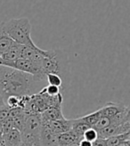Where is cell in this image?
Masks as SVG:
<instances>
[{"label":"cell","instance_id":"cell-1","mask_svg":"<svg viewBox=\"0 0 130 146\" xmlns=\"http://www.w3.org/2000/svg\"><path fill=\"white\" fill-rule=\"evenodd\" d=\"M44 81L28 73L0 65V94L4 99L38 94L43 88Z\"/></svg>","mask_w":130,"mask_h":146},{"label":"cell","instance_id":"cell-2","mask_svg":"<svg viewBox=\"0 0 130 146\" xmlns=\"http://www.w3.org/2000/svg\"><path fill=\"white\" fill-rule=\"evenodd\" d=\"M5 33L21 46L35 47L37 45L31 38V23L26 17L14 18L2 23Z\"/></svg>","mask_w":130,"mask_h":146},{"label":"cell","instance_id":"cell-3","mask_svg":"<svg viewBox=\"0 0 130 146\" xmlns=\"http://www.w3.org/2000/svg\"><path fill=\"white\" fill-rule=\"evenodd\" d=\"M41 69L45 75L48 73L59 75L64 82L70 74L68 54L61 49L47 50L46 56L42 60Z\"/></svg>","mask_w":130,"mask_h":146},{"label":"cell","instance_id":"cell-4","mask_svg":"<svg viewBox=\"0 0 130 146\" xmlns=\"http://www.w3.org/2000/svg\"><path fill=\"white\" fill-rule=\"evenodd\" d=\"M42 121L40 114H26L24 126L21 131V140L33 146H41L40 132Z\"/></svg>","mask_w":130,"mask_h":146},{"label":"cell","instance_id":"cell-5","mask_svg":"<svg viewBox=\"0 0 130 146\" xmlns=\"http://www.w3.org/2000/svg\"><path fill=\"white\" fill-rule=\"evenodd\" d=\"M97 132H98V136L100 138H103V139H106V138L113 135H118L130 132V120L117 127L109 126L103 129L97 131Z\"/></svg>","mask_w":130,"mask_h":146},{"label":"cell","instance_id":"cell-6","mask_svg":"<svg viewBox=\"0 0 130 146\" xmlns=\"http://www.w3.org/2000/svg\"><path fill=\"white\" fill-rule=\"evenodd\" d=\"M42 125H45L51 129L54 133L59 135L67 132L71 129L72 126V119H66L65 118L56 119L54 121H50L47 123H42Z\"/></svg>","mask_w":130,"mask_h":146},{"label":"cell","instance_id":"cell-7","mask_svg":"<svg viewBox=\"0 0 130 146\" xmlns=\"http://www.w3.org/2000/svg\"><path fill=\"white\" fill-rule=\"evenodd\" d=\"M25 118H26V113L23 109L21 108L10 109L9 119L12 121V124L14 128L18 129L19 131L23 130Z\"/></svg>","mask_w":130,"mask_h":146},{"label":"cell","instance_id":"cell-8","mask_svg":"<svg viewBox=\"0 0 130 146\" xmlns=\"http://www.w3.org/2000/svg\"><path fill=\"white\" fill-rule=\"evenodd\" d=\"M127 108V106L120 103H112V102H110V103H107L105 105L99 109V111L102 117H106V118L110 119L116 114L123 111Z\"/></svg>","mask_w":130,"mask_h":146},{"label":"cell","instance_id":"cell-9","mask_svg":"<svg viewBox=\"0 0 130 146\" xmlns=\"http://www.w3.org/2000/svg\"><path fill=\"white\" fill-rule=\"evenodd\" d=\"M21 46H21L19 44L14 42L13 44V46L1 56V60H2L1 66H7L9 63L14 62L15 60H17L18 58H20Z\"/></svg>","mask_w":130,"mask_h":146},{"label":"cell","instance_id":"cell-10","mask_svg":"<svg viewBox=\"0 0 130 146\" xmlns=\"http://www.w3.org/2000/svg\"><path fill=\"white\" fill-rule=\"evenodd\" d=\"M2 140L4 146H19L23 142L21 131L16 128H13L9 132L3 134Z\"/></svg>","mask_w":130,"mask_h":146},{"label":"cell","instance_id":"cell-11","mask_svg":"<svg viewBox=\"0 0 130 146\" xmlns=\"http://www.w3.org/2000/svg\"><path fill=\"white\" fill-rule=\"evenodd\" d=\"M80 140V138L72 130H69L67 132L59 134L57 135V143H58V146H67L74 143H78V142Z\"/></svg>","mask_w":130,"mask_h":146},{"label":"cell","instance_id":"cell-12","mask_svg":"<svg viewBox=\"0 0 130 146\" xmlns=\"http://www.w3.org/2000/svg\"><path fill=\"white\" fill-rule=\"evenodd\" d=\"M14 42L7 36L2 27V23H0V57L8 50Z\"/></svg>","mask_w":130,"mask_h":146},{"label":"cell","instance_id":"cell-13","mask_svg":"<svg viewBox=\"0 0 130 146\" xmlns=\"http://www.w3.org/2000/svg\"><path fill=\"white\" fill-rule=\"evenodd\" d=\"M129 139H130V132H127L125 134L108 137L105 139V143L107 146H119L121 143L128 141Z\"/></svg>","mask_w":130,"mask_h":146},{"label":"cell","instance_id":"cell-14","mask_svg":"<svg viewBox=\"0 0 130 146\" xmlns=\"http://www.w3.org/2000/svg\"><path fill=\"white\" fill-rule=\"evenodd\" d=\"M101 113H100V111L99 110H97V111H94L88 115H86V116H83L81 117V118H78L79 119H80L82 122L86 123V125H88L89 127H93L94 125L99 120V119L101 118Z\"/></svg>","mask_w":130,"mask_h":146},{"label":"cell","instance_id":"cell-15","mask_svg":"<svg viewBox=\"0 0 130 146\" xmlns=\"http://www.w3.org/2000/svg\"><path fill=\"white\" fill-rule=\"evenodd\" d=\"M46 80L47 81L48 85L51 86H55L62 88V85H63V80L62 78L56 74H53V73H48L46 75Z\"/></svg>","mask_w":130,"mask_h":146},{"label":"cell","instance_id":"cell-16","mask_svg":"<svg viewBox=\"0 0 130 146\" xmlns=\"http://www.w3.org/2000/svg\"><path fill=\"white\" fill-rule=\"evenodd\" d=\"M42 90L44 91L47 96H57L58 94H62L61 91H62V88L61 87H58V86H51V85H47V86H45L44 87L42 88Z\"/></svg>","mask_w":130,"mask_h":146},{"label":"cell","instance_id":"cell-17","mask_svg":"<svg viewBox=\"0 0 130 146\" xmlns=\"http://www.w3.org/2000/svg\"><path fill=\"white\" fill-rule=\"evenodd\" d=\"M98 132L97 130H96L95 128L93 127H89L88 129H86L84 134H83V138L86 140H88L91 143L95 142L97 138H98Z\"/></svg>","mask_w":130,"mask_h":146},{"label":"cell","instance_id":"cell-18","mask_svg":"<svg viewBox=\"0 0 130 146\" xmlns=\"http://www.w3.org/2000/svg\"><path fill=\"white\" fill-rule=\"evenodd\" d=\"M111 126V120L109 118H106V117H101L99 120L94 125L93 128H95L96 130L99 131L101 129H103L107 127Z\"/></svg>","mask_w":130,"mask_h":146},{"label":"cell","instance_id":"cell-19","mask_svg":"<svg viewBox=\"0 0 130 146\" xmlns=\"http://www.w3.org/2000/svg\"><path fill=\"white\" fill-rule=\"evenodd\" d=\"M9 112H10V109L6 106H5L4 108L0 110V123H3L7 118H8Z\"/></svg>","mask_w":130,"mask_h":146},{"label":"cell","instance_id":"cell-20","mask_svg":"<svg viewBox=\"0 0 130 146\" xmlns=\"http://www.w3.org/2000/svg\"><path fill=\"white\" fill-rule=\"evenodd\" d=\"M93 146H107V144L105 143V139L98 137L95 142H93Z\"/></svg>","mask_w":130,"mask_h":146},{"label":"cell","instance_id":"cell-21","mask_svg":"<svg viewBox=\"0 0 130 146\" xmlns=\"http://www.w3.org/2000/svg\"><path fill=\"white\" fill-rule=\"evenodd\" d=\"M78 146H93V143L84 139V138H82V139L78 142Z\"/></svg>","mask_w":130,"mask_h":146},{"label":"cell","instance_id":"cell-22","mask_svg":"<svg viewBox=\"0 0 130 146\" xmlns=\"http://www.w3.org/2000/svg\"><path fill=\"white\" fill-rule=\"evenodd\" d=\"M5 106V99L4 97L0 94V110H1L2 108H4Z\"/></svg>","mask_w":130,"mask_h":146},{"label":"cell","instance_id":"cell-23","mask_svg":"<svg viewBox=\"0 0 130 146\" xmlns=\"http://www.w3.org/2000/svg\"><path fill=\"white\" fill-rule=\"evenodd\" d=\"M119 146H130V140L125 141V142H123V143H121Z\"/></svg>","mask_w":130,"mask_h":146},{"label":"cell","instance_id":"cell-24","mask_svg":"<svg viewBox=\"0 0 130 146\" xmlns=\"http://www.w3.org/2000/svg\"><path fill=\"white\" fill-rule=\"evenodd\" d=\"M19 146H31V145H30L29 143H24V142H21V143L19 145Z\"/></svg>","mask_w":130,"mask_h":146},{"label":"cell","instance_id":"cell-25","mask_svg":"<svg viewBox=\"0 0 130 146\" xmlns=\"http://www.w3.org/2000/svg\"><path fill=\"white\" fill-rule=\"evenodd\" d=\"M67 146H78V143H74V144H70V145H67Z\"/></svg>","mask_w":130,"mask_h":146},{"label":"cell","instance_id":"cell-26","mask_svg":"<svg viewBox=\"0 0 130 146\" xmlns=\"http://www.w3.org/2000/svg\"><path fill=\"white\" fill-rule=\"evenodd\" d=\"M31 146H33V145H31Z\"/></svg>","mask_w":130,"mask_h":146}]
</instances>
